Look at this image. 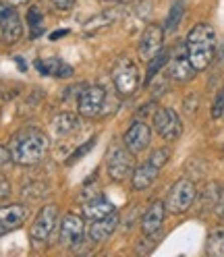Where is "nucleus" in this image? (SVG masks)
Instances as JSON below:
<instances>
[{
    "mask_svg": "<svg viewBox=\"0 0 224 257\" xmlns=\"http://www.w3.org/2000/svg\"><path fill=\"white\" fill-rule=\"evenodd\" d=\"M48 148H50V141H48L46 133H42L36 126L21 128L19 133L13 135L9 143L13 162H17L21 166H34L42 162Z\"/></svg>",
    "mask_w": 224,
    "mask_h": 257,
    "instance_id": "obj_1",
    "label": "nucleus"
},
{
    "mask_svg": "<svg viewBox=\"0 0 224 257\" xmlns=\"http://www.w3.org/2000/svg\"><path fill=\"white\" fill-rule=\"evenodd\" d=\"M216 29L210 23H197L185 40L187 56L195 71H203L212 64L216 56Z\"/></svg>",
    "mask_w": 224,
    "mask_h": 257,
    "instance_id": "obj_2",
    "label": "nucleus"
},
{
    "mask_svg": "<svg viewBox=\"0 0 224 257\" xmlns=\"http://www.w3.org/2000/svg\"><path fill=\"white\" fill-rule=\"evenodd\" d=\"M197 197V189L193 185V181L189 179H179L168 191V197H166V210L170 214H185L191 205H193Z\"/></svg>",
    "mask_w": 224,
    "mask_h": 257,
    "instance_id": "obj_3",
    "label": "nucleus"
},
{
    "mask_svg": "<svg viewBox=\"0 0 224 257\" xmlns=\"http://www.w3.org/2000/svg\"><path fill=\"white\" fill-rule=\"evenodd\" d=\"M106 170L112 181H127L135 170V160H133V152H129L127 148L115 146L108 152L106 158Z\"/></svg>",
    "mask_w": 224,
    "mask_h": 257,
    "instance_id": "obj_4",
    "label": "nucleus"
},
{
    "mask_svg": "<svg viewBox=\"0 0 224 257\" xmlns=\"http://www.w3.org/2000/svg\"><path fill=\"white\" fill-rule=\"evenodd\" d=\"M112 81L121 95H133L139 87V71L135 62L129 58H121L112 71Z\"/></svg>",
    "mask_w": 224,
    "mask_h": 257,
    "instance_id": "obj_5",
    "label": "nucleus"
},
{
    "mask_svg": "<svg viewBox=\"0 0 224 257\" xmlns=\"http://www.w3.org/2000/svg\"><path fill=\"white\" fill-rule=\"evenodd\" d=\"M154 128L156 133L162 137L164 141H177L183 133V124L179 114L172 108H158L154 112Z\"/></svg>",
    "mask_w": 224,
    "mask_h": 257,
    "instance_id": "obj_6",
    "label": "nucleus"
},
{
    "mask_svg": "<svg viewBox=\"0 0 224 257\" xmlns=\"http://www.w3.org/2000/svg\"><path fill=\"white\" fill-rule=\"evenodd\" d=\"M162 44H164V29L156 23L148 25L143 29L141 40H139V48H137L139 58L143 62H150L160 50H162Z\"/></svg>",
    "mask_w": 224,
    "mask_h": 257,
    "instance_id": "obj_7",
    "label": "nucleus"
},
{
    "mask_svg": "<svg viewBox=\"0 0 224 257\" xmlns=\"http://www.w3.org/2000/svg\"><path fill=\"white\" fill-rule=\"evenodd\" d=\"M0 31H3V42L5 44H15L23 36V25L17 11L11 5L0 3Z\"/></svg>",
    "mask_w": 224,
    "mask_h": 257,
    "instance_id": "obj_8",
    "label": "nucleus"
},
{
    "mask_svg": "<svg viewBox=\"0 0 224 257\" xmlns=\"http://www.w3.org/2000/svg\"><path fill=\"white\" fill-rule=\"evenodd\" d=\"M58 222V207L56 205H44L40 214L36 216L34 224L29 228V234L34 240H48V236L52 234L54 226Z\"/></svg>",
    "mask_w": 224,
    "mask_h": 257,
    "instance_id": "obj_9",
    "label": "nucleus"
},
{
    "mask_svg": "<svg viewBox=\"0 0 224 257\" xmlns=\"http://www.w3.org/2000/svg\"><path fill=\"white\" fill-rule=\"evenodd\" d=\"M106 102V91L100 85H89L81 91L79 95V112L85 116V118H93L98 116Z\"/></svg>",
    "mask_w": 224,
    "mask_h": 257,
    "instance_id": "obj_10",
    "label": "nucleus"
},
{
    "mask_svg": "<svg viewBox=\"0 0 224 257\" xmlns=\"http://www.w3.org/2000/svg\"><path fill=\"white\" fill-rule=\"evenodd\" d=\"M123 141H125V148L129 150V152L141 154L143 150L150 146V141H152V128H150V124H146L143 120H135L125 131Z\"/></svg>",
    "mask_w": 224,
    "mask_h": 257,
    "instance_id": "obj_11",
    "label": "nucleus"
},
{
    "mask_svg": "<svg viewBox=\"0 0 224 257\" xmlns=\"http://www.w3.org/2000/svg\"><path fill=\"white\" fill-rule=\"evenodd\" d=\"M83 232H85V222L81 216H77V214L62 216L60 234H58V240H60L62 247H73L77 243H81Z\"/></svg>",
    "mask_w": 224,
    "mask_h": 257,
    "instance_id": "obj_12",
    "label": "nucleus"
},
{
    "mask_svg": "<svg viewBox=\"0 0 224 257\" xmlns=\"http://www.w3.org/2000/svg\"><path fill=\"white\" fill-rule=\"evenodd\" d=\"M195 69H193V64H191L189 56H187V48L185 44L179 46V50L177 54H174L170 58V64H168V77L174 79V81H179V83H185V81H191V79L195 77Z\"/></svg>",
    "mask_w": 224,
    "mask_h": 257,
    "instance_id": "obj_13",
    "label": "nucleus"
},
{
    "mask_svg": "<svg viewBox=\"0 0 224 257\" xmlns=\"http://www.w3.org/2000/svg\"><path fill=\"white\" fill-rule=\"evenodd\" d=\"M27 218V210L21 203H11L0 207V234L17 230Z\"/></svg>",
    "mask_w": 224,
    "mask_h": 257,
    "instance_id": "obj_14",
    "label": "nucleus"
},
{
    "mask_svg": "<svg viewBox=\"0 0 224 257\" xmlns=\"http://www.w3.org/2000/svg\"><path fill=\"white\" fill-rule=\"evenodd\" d=\"M117 226H119V214L112 212L104 218L91 220L89 228H87V236H89L91 243H104V240L117 230Z\"/></svg>",
    "mask_w": 224,
    "mask_h": 257,
    "instance_id": "obj_15",
    "label": "nucleus"
},
{
    "mask_svg": "<svg viewBox=\"0 0 224 257\" xmlns=\"http://www.w3.org/2000/svg\"><path fill=\"white\" fill-rule=\"evenodd\" d=\"M164 216H166V203L164 201H154L146 210L143 218H141V230H143V234H146V236L156 234L160 228H162Z\"/></svg>",
    "mask_w": 224,
    "mask_h": 257,
    "instance_id": "obj_16",
    "label": "nucleus"
},
{
    "mask_svg": "<svg viewBox=\"0 0 224 257\" xmlns=\"http://www.w3.org/2000/svg\"><path fill=\"white\" fill-rule=\"evenodd\" d=\"M79 128H81V120H79L77 114H71V112H62V114L52 118V131L58 139L77 133Z\"/></svg>",
    "mask_w": 224,
    "mask_h": 257,
    "instance_id": "obj_17",
    "label": "nucleus"
},
{
    "mask_svg": "<svg viewBox=\"0 0 224 257\" xmlns=\"http://www.w3.org/2000/svg\"><path fill=\"white\" fill-rule=\"evenodd\" d=\"M119 19H121V11L119 9H106V11L95 15V17H91L85 23L83 31H85V34H98V31L108 29L110 25H115Z\"/></svg>",
    "mask_w": 224,
    "mask_h": 257,
    "instance_id": "obj_18",
    "label": "nucleus"
},
{
    "mask_svg": "<svg viewBox=\"0 0 224 257\" xmlns=\"http://www.w3.org/2000/svg\"><path fill=\"white\" fill-rule=\"evenodd\" d=\"M158 170H160V168H156L152 162H146V164L137 166V168L133 170V174H131V185H133V189H135V191H143V189L152 187V183L158 179Z\"/></svg>",
    "mask_w": 224,
    "mask_h": 257,
    "instance_id": "obj_19",
    "label": "nucleus"
},
{
    "mask_svg": "<svg viewBox=\"0 0 224 257\" xmlns=\"http://www.w3.org/2000/svg\"><path fill=\"white\" fill-rule=\"evenodd\" d=\"M36 69L42 75H50V77H71L73 69L67 62H62L60 58H46V60H36Z\"/></svg>",
    "mask_w": 224,
    "mask_h": 257,
    "instance_id": "obj_20",
    "label": "nucleus"
},
{
    "mask_svg": "<svg viewBox=\"0 0 224 257\" xmlns=\"http://www.w3.org/2000/svg\"><path fill=\"white\" fill-rule=\"evenodd\" d=\"M112 212H117L115 205H112L108 199H104V197H93V199H89V201L85 203V207H83V214H85L87 218H91V220L104 218V216H108V214H112Z\"/></svg>",
    "mask_w": 224,
    "mask_h": 257,
    "instance_id": "obj_21",
    "label": "nucleus"
},
{
    "mask_svg": "<svg viewBox=\"0 0 224 257\" xmlns=\"http://www.w3.org/2000/svg\"><path fill=\"white\" fill-rule=\"evenodd\" d=\"M220 195H222L220 185L218 183H207L205 189L201 191V195H199V210L201 212L214 210V207L218 205V201H220Z\"/></svg>",
    "mask_w": 224,
    "mask_h": 257,
    "instance_id": "obj_22",
    "label": "nucleus"
},
{
    "mask_svg": "<svg viewBox=\"0 0 224 257\" xmlns=\"http://www.w3.org/2000/svg\"><path fill=\"white\" fill-rule=\"evenodd\" d=\"M183 15H185V3H183V0H177V3H174L170 7V11H168V17H166V23H164V31H168V34L177 31V27L183 21Z\"/></svg>",
    "mask_w": 224,
    "mask_h": 257,
    "instance_id": "obj_23",
    "label": "nucleus"
},
{
    "mask_svg": "<svg viewBox=\"0 0 224 257\" xmlns=\"http://www.w3.org/2000/svg\"><path fill=\"white\" fill-rule=\"evenodd\" d=\"M168 58H170V54L166 52V50H160L150 62H148V73H146V85H150L154 79H156V75L162 71V67L168 62Z\"/></svg>",
    "mask_w": 224,
    "mask_h": 257,
    "instance_id": "obj_24",
    "label": "nucleus"
},
{
    "mask_svg": "<svg viewBox=\"0 0 224 257\" xmlns=\"http://www.w3.org/2000/svg\"><path fill=\"white\" fill-rule=\"evenodd\" d=\"M205 253L212 257H224V228L216 230L207 236V245H205Z\"/></svg>",
    "mask_w": 224,
    "mask_h": 257,
    "instance_id": "obj_25",
    "label": "nucleus"
},
{
    "mask_svg": "<svg viewBox=\"0 0 224 257\" xmlns=\"http://www.w3.org/2000/svg\"><path fill=\"white\" fill-rule=\"evenodd\" d=\"M27 21H29V27H31V34L34 36H40L44 31V15L38 7H31L29 13H27Z\"/></svg>",
    "mask_w": 224,
    "mask_h": 257,
    "instance_id": "obj_26",
    "label": "nucleus"
},
{
    "mask_svg": "<svg viewBox=\"0 0 224 257\" xmlns=\"http://www.w3.org/2000/svg\"><path fill=\"white\" fill-rule=\"evenodd\" d=\"M168 158H170V150H168V148H158V150L152 152V156H150L148 162H152L156 168H162V166L168 162Z\"/></svg>",
    "mask_w": 224,
    "mask_h": 257,
    "instance_id": "obj_27",
    "label": "nucleus"
},
{
    "mask_svg": "<svg viewBox=\"0 0 224 257\" xmlns=\"http://www.w3.org/2000/svg\"><path fill=\"white\" fill-rule=\"evenodd\" d=\"M222 112H224V87L218 91L216 100L212 104V118H222Z\"/></svg>",
    "mask_w": 224,
    "mask_h": 257,
    "instance_id": "obj_28",
    "label": "nucleus"
},
{
    "mask_svg": "<svg viewBox=\"0 0 224 257\" xmlns=\"http://www.w3.org/2000/svg\"><path fill=\"white\" fill-rule=\"evenodd\" d=\"M11 160H13L11 150H7V148L0 146V170H3L5 166H9V164H11Z\"/></svg>",
    "mask_w": 224,
    "mask_h": 257,
    "instance_id": "obj_29",
    "label": "nucleus"
},
{
    "mask_svg": "<svg viewBox=\"0 0 224 257\" xmlns=\"http://www.w3.org/2000/svg\"><path fill=\"white\" fill-rule=\"evenodd\" d=\"M52 7L58 9V11H71L73 5H75V0H50Z\"/></svg>",
    "mask_w": 224,
    "mask_h": 257,
    "instance_id": "obj_30",
    "label": "nucleus"
},
{
    "mask_svg": "<svg viewBox=\"0 0 224 257\" xmlns=\"http://www.w3.org/2000/svg\"><path fill=\"white\" fill-rule=\"evenodd\" d=\"M9 193H11V185L0 176V199H5V197H9Z\"/></svg>",
    "mask_w": 224,
    "mask_h": 257,
    "instance_id": "obj_31",
    "label": "nucleus"
},
{
    "mask_svg": "<svg viewBox=\"0 0 224 257\" xmlns=\"http://www.w3.org/2000/svg\"><path fill=\"white\" fill-rule=\"evenodd\" d=\"M216 210H218V214L224 218V191H222V195H220V201H218V205H216Z\"/></svg>",
    "mask_w": 224,
    "mask_h": 257,
    "instance_id": "obj_32",
    "label": "nucleus"
},
{
    "mask_svg": "<svg viewBox=\"0 0 224 257\" xmlns=\"http://www.w3.org/2000/svg\"><path fill=\"white\" fill-rule=\"evenodd\" d=\"M3 3L11 5V7H21V5H27L29 0H3Z\"/></svg>",
    "mask_w": 224,
    "mask_h": 257,
    "instance_id": "obj_33",
    "label": "nucleus"
},
{
    "mask_svg": "<svg viewBox=\"0 0 224 257\" xmlns=\"http://www.w3.org/2000/svg\"><path fill=\"white\" fill-rule=\"evenodd\" d=\"M222 118H224V112H222Z\"/></svg>",
    "mask_w": 224,
    "mask_h": 257,
    "instance_id": "obj_34",
    "label": "nucleus"
}]
</instances>
